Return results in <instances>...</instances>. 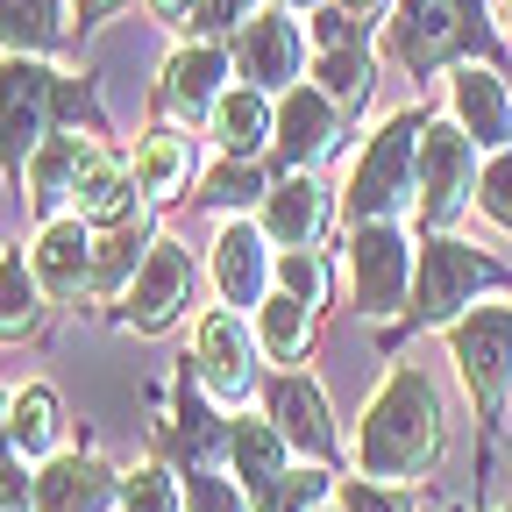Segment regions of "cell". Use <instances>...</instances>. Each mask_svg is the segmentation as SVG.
<instances>
[{"instance_id": "cell-1", "label": "cell", "mask_w": 512, "mask_h": 512, "mask_svg": "<svg viewBox=\"0 0 512 512\" xmlns=\"http://www.w3.org/2000/svg\"><path fill=\"white\" fill-rule=\"evenodd\" d=\"M441 463V399L427 370L399 363L384 377V392L370 399L363 427H356V477L370 484H413Z\"/></svg>"}, {"instance_id": "cell-2", "label": "cell", "mask_w": 512, "mask_h": 512, "mask_svg": "<svg viewBox=\"0 0 512 512\" xmlns=\"http://www.w3.org/2000/svg\"><path fill=\"white\" fill-rule=\"evenodd\" d=\"M491 43V15L484 0H399L392 8V50L406 72H441V64H456L470 50Z\"/></svg>"}, {"instance_id": "cell-3", "label": "cell", "mask_w": 512, "mask_h": 512, "mask_svg": "<svg viewBox=\"0 0 512 512\" xmlns=\"http://www.w3.org/2000/svg\"><path fill=\"white\" fill-rule=\"evenodd\" d=\"M406 207H420V121H413V114L384 121V136L363 150V164H356V178H349V214H356V228L399 221Z\"/></svg>"}, {"instance_id": "cell-4", "label": "cell", "mask_w": 512, "mask_h": 512, "mask_svg": "<svg viewBox=\"0 0 512 512\" xmlns=\"http://www.w3.org/2000/svg\"><path fill=\"white\" fill-rule=\"evenodd\" d=\"M512 278L491 264L484 249L456 242V235H434L420 249V285H413V313L420 328H441V320H456V306H470L477 292H505Z\"/></svg>"}, {"instance_id": "cell-5", "label": "cell", "mask_w": 512, "mask_h": 512, "mask_svg": "<svg viewBox=\"0 0 512 512\" xmlns=\"http://www.w3.org/2000/svg\"><path fill=\"white\" fill-rule=\"evenodd\" d=\"M448 349H456V370L477 399V420L491 427L512 399V306H477L448 328Z\"/></svg>"}, {"instance_id": "cell-6", "label": "cell", "mask_w": 512, "mask_h": 512, "mask_svg": "<svg viewBox=\"0 0 512 512\" xmlns=\"http://www.w3.org/2000/svg\"><path fill=\"white\" fill-rule=\"evenodd\" d=\"M477 143L463 136L456 121H434L420 128V221L427 228H448L463 207H470V192H477Z\"/></svg>"}, {"instance_id": "cell-7", "label": "cell", "mask_w": 512, "mask_h": 512, "mask_svg": "<svg viewBox=\"0 0 512 512\" xmlns=\"http://www.w3.org/2000/svg\"><path fill=\"white\" fill-rule=\"evenodd\" d=\"M50 107H64V86L36 57L0 64V164H22L50 143Z\"/></svg>"}, {"instance_id": "cell-8", "label": "cell", "mask_w": 512, "mask_h": 512, "mask_svg": "<svg viewBox=\"0 0 512 512\" xmlns=\"http://www.w3.org/2000/svg\"><path fill=\"white\" fill-rule=\"evenodd\" d=\"M349 278H356V313H399L413 292V242L399 221H370L349 242Z\"/></svg>"}, {"instance_id": "cell-9", "label": "cell", "mask_w": 512, "mask_h": 512, "mask_svg": "<svg viewBox=\"0 0 512 512\" xmlns=\"http://www.w3.org/2000/svg\"><path fill=\"white\" fill-rule=\"evenodd\" d=\"M192 363H200V384H207L221 406H242L249 399V384H256V342H249V328H242L228 306H214L200 328H192Z\"/></svg>"}, {"instance_id": "cell-10", "label": "cell", "mask_w": 512, "mask_h": 512, "mask_svg": "<svg viewBox=\"0 0 512 512\" xmlns=\"http://www.w3.org/2000/svg\"><path fill=\"white\" fill-rule=\"evenodd\" d=\"M185 306H192V256L178 242H150L136 285H128V328L157 335V328H171Z\"/></svg>"}, {"instance_id": "cell-11", "label": "cell", "mask_w": 512, "mask_h": 512, "mask_svg": "<svg viewBox=\"0 0 512 512\" xmlns=\"http://www.w3.org/2000/svg\"><path fill=\"white\" fill-rule=\"evenodd\" d=\"M299 57H306V36H299L292 15H256V22L235 36V64H242V79H249L256 93H271V86L292 93Z\"/></svg>"}, {"instance_id": "cell-12", "label": "cell", "mask_w": 512, "mask_h": 512, "mask_svg": "<svg viewBox=\"0 0 512 512\" xmlns=\"http://www.w3.org/2000/svg\"><path fill=\"white\" fill-rule=\"evenodd\" d=\"M328 214H335V192L320 185L313 171H292L285 185H271V200H264V235L285 242V256H299V249L320 242Z\"/></svg>"}, {"instance_id": "cell-13", "label": "cell", "mask_w": 512, "mask_h": 512, "mask_svg": "<svg viewBox=\"0 0 512 512\" xmlns=\"http://www.w3.org/2000/svg\"><path fill=\"white\" fill-rule=\"evenodd\" d=\"M271 427L285 434V448H299L313 463L335 456V420H328V399H320L313 377H278L271 384Z\"/></svg>"}, {"instance_id": "cell-14", "label": "cell", "mask_w": 512, "mask_h": 512, "mask_svg": "<svg viewBox=\"0 0 512 512\" xmlns=\"http://www.w3.org/2000/svg\"><path fill=\"white\" fill-rule=\"evenodd\" d=\"M100 171V143L79 136V128H64V136H50L36 157H29V200L36 214H50L57 200H79V185Z\"/></svg>"}, {"instance_id": "cell-15", "label": "cell", "mask_w": 512, "mask_h": 512, "mask_svg": "<svg viewBox=\"0 0 512 512\" xmlns=\"http://www.w3.org/2000/svg\"><path fill=\"white\" fill-rule=\"evenodd\" d=\"M29 271L50 299H79V285H93V228L72 214V221H50L36 235V256H29Z\"/></svg>"}, {"instance_id": "cell-16", "label": "cell", "mask_w": 512, "mask_h": 512, "mask_svg": "<svg viewBox=\"0 0 512 512\" xmlns=\"http://www.w3.org/2000/svg\"><path fill=\"white\" fill-rule=\"evenodd\" d=\"M448 100H456V128L477 150L512 143V100H505V79L491 72V64H463L456 86H448Z\"/></svg>"}, {"instance_id": "cell-17", "label": "cell", "mask_w": 512, "mask_h": 512, "mask_svg": "<svg viewBox=\"0 0 512 512\" xmlns=\"http://www.w3.org/2000/svg\"><path fill=\"white\" fill-rule=\"evenodd\" d=\"M114 498H121V484L107 477V463H93V456H57V463H43L29 512H107Z\"/></svg>"}, {"instance_id": "cell-18", "label": "cell", "mask_w": 512, "mask_h": 512, "mask_svg": "<svg viewBox=\"0 0 512 512\" xmlns=\"http://www.w3.org/2000/svg\"><path fill=\"white\" fill-rule=\"evenodd\" d=\"M335 128H342V114H335L328 93L292 86L285 107H278V157H285L292 171H306L313 157H328V150H335Z\"/></svg>"}, {"instance_id": "cell-19", "label": "cell", "mask_w": 512, "mask_h": 512, "mask_svg": "<svg viewBox=\"0 0 512 512\" xmlns=\"http://www.w3.org/2000/svg\"><path fill=\"white\" fill-rule=\"evenodd\" d=\"M221 72H228V57L214 43H192V50H171L164 64V107L178 121H207L221 107Z\"/></svg>"}, {"instance_id": "cell-20", "label": "cell", "mask_w": 512, "mask_h": 512, "mask_svg": "<svg viewBox=\"0 0 512 512\" xmlns=\"http://www.w3.org/2000/svg\"><path fill=\"white\" fill-rule=\"evenodd\" d=\"M264 278H271L264 228H249V221L221 228V242H214V285H221L228 313H235V306H264Z\"/></svg>"}, {"instance_id": "cell-21", "label": "cell", "mask_w": 512, "mask_h": 512, "mask_svg": "<svg viewBox=\"0 0 512 512\" xmlns=\"http://www.w3.org/2000/svg\"><path fill=\"white\" fill-rule=\"evenodd\" d=\"M313 43H320V79H328V100L342 93H370V57H363V29L349 8H328L313 22Z\"/></svg>"}, {"instance_id": "cell-22", "label": "cell", "mask_w": 512, "mask_h": 512, "mask_svg": "<svg viewBox=\"0 0 512 512\" xmlns=\"http://www.w3.org/2000/svg\"><path fill=\"white\" fill-rule=\"evenodd\" d=\"M228 448H235V470H242V484H249V498L264 505V498H278L285 491V434L271 427V420H242L235 434H228Z\"/></svg>"}, {"instance_id": "cell-23", "label": "cell", "mask_w": 512, "mask_h": 512, "mask_svg": "<svg viewBox=\"0 0 512 512\" xmlns=\"http://www.w3.org/2000/svg\"><path fill=\"white\" fill-rule=\"evenodd\" d=\"M143 242H150V214L143 207H128L121 221H107L93 235V292H121L128 271H136V256H143Z\"/></svg>"}, {"instance_id": "cell-24", "label": "cell", "mask_w": 512, "mask_h": 512, "mask_svg": "<svg viewBox=\"0 0 512 512\" xmlns=\"http://www.w3.org/2000/svg\"><path fill=\"white\" fill-rule=\"evenodd\" d=\"M64 43V0H0V50L36 57Z\"/></svg>"}, {"instance_id": "cell-25", "label": "cell", "mask_w": 512, "mask_h": 512, "mask_svg": "<svg viewBox=\"0 0 512 512\" xmlns=\"http://www.w3.org/2000/svg\"><path fill=\"white\" fill-rule=\"evenodd\" d=\"M313 342V306H299L292 292H271L264 306H256V349H264L271 363H299Z\"/></svg>"}, {"instance_id": "cell-26", "label": "cell", "mask_w": 512, "mask_h": 512, "mask_svg": "<svg viewBox=\"0 0 512 512\" xmlns=\"http://www.w3.org/2000/svg\"><path fill=\"white\" fill-rule=\"evenodd\" d=\"M214 136L228 143V157H256L264 150V136H271V107H264V93L256 86H235V93H221V107H214Z\"/></svg>"}, {"instance_id": "cell-27", "label": "cell", "mask_w": 512, "mask_h": 512, "mask_svg": "<svg viewBox=\"0 0 512 512\" xmlns=\"http://www.w3.org/2000/svg\"><path fill=\"white\" fill-rule=\"evenodd\" d=\"M8 434H15V456L57 463V392H50V384H29V392H15Z\"/></svg>"}, {"instance_id": "cell-28", "label": "cell", "mask_w": 512, "mask_h": 512, "mask_svg": "<svg viewBox=\"0 0 512 512\" xmlns=\"http://www.w3.org/2000/svg\"><path fill=\"white\" fill-rule=\"evenodd\" d=\"M192 178V143L185 136H150L143 150H136V192H150V200H171V192Z\"/></svg>"}, {"instance_id": "cell-29", "label": "cell", "mask_w": 512, "mask_h": 512, "mask_svg": "<svg viewBox=\"0 0 512 512\" xmlns=\"http://www.w3.org/2000/svg\"><path fill=\"white\" fill-rule=\"evenodd\" d=\"M43 313V285L36 271H22V256H0V342H22Z\"/></svg>"}, {"instance_id": "cell-30", "label": "cell", "mask_w": 512, "mask_h": 512, "mask_svg": "<svg viewBox=\"0 0 512 512\" xmlns=\"http://www.w3.org/2000/svg\"><path fill=\"white\" fill-rule=\"evenodd\" d=\"M128 192H136V171H121V164H107V157H100V171L79 185V221H100V228H107V221H121L128 207H136Z\"/></svg>"}, {"instance_id": "cell-31", "label": "cell", "mask_w": 512, "mask_h": 512, "mask_svg": "<svg viewBox=\"0 0 512 512\" xmlns=\"http://www.w3.org/2000/svg\"><path fill=\"white\" fill-rule=\"evenodd\" d=\"M121 512H185V477H171L164 463H143L121 477Z\"/></svg>"}, {"instance_id": "cell-32", "label": "cell", "mask_w": 512, "mask_h": 512, "mask_svg": "<svg viewBox=\"0 0 512 512\" xmlns=\"http://www.w3.org/2000/svg\"><path fill=\"white\" fill-rule=\"evenodd\" d=\"M207 200L214 207H249V200H271V185H264V171H256V164H221L214 178H207Z\"/></svg>"}, {"instance_id": "cell-33", "label": "cell", "mask_w": 512, "mask_h": 512, "mask_svg": "<svg viewBox=\"0 0 512 512\" xmlns=\"http://www.w3.org/2000/svg\"><path fill=\"white\" fill-rule=\"evenodd\" d=\"M328 491H335V477H320V470H292V477H285V491H278V498H264L256 512H320V505H328Z\"/></svg>"}, {"instance_id": "cell-34", "label": "cell", "mask_w": 512, "mask_h": 512, "mask_svg": "<svg viewBox=\"0 0 512 512\" xmlns=\"http://www.w3.org/2000/svg\"><path fill=\"white\" fill-rule=\"evenodd\" d=\"M185 512H249V498L228 477H214V470H192L185 477Z\"/></svg>"}, {"instance_id": "cell-35", "label": "cell", "mask_w": 512, "mask_h": 512, "mask_svg": "<svg viewBox=\"0 0 512 512\" xmlns=\"http://www.w3.org/2000/svg\"><path fill=\"white\" fill-rule=\"evenodd\" d=\"M278 292H292L299 306H320L328 278H320V256H313V249H299V256H278Z\"/></svg>"}, {"instance_id": "cell-36", "label": "cell", "mask_w": 512, "mask_h": 512, "mask_svg": "<svg viewBox=\"0 0 512 512\" xmlns=\"http://www.w3.org/2000/svg\"><path fill=\"white\" fill-rule=\"evenodd\" d=\"M342 512H413L406 484H370V477H349L342 484Z\"/></svg>"}, {"instance_id": "cell-37", "label": "cell", "mask_w": 512, "mask_h": 512, "mask_svg": "<svg viewBox=\"0 0 512 512\" xmlns=\"http://www.w3.org/2000/svg\"><path fill=\"white\" fill-rule=\"evenodd\" d=\"M477 200H484V214H491L498 228H512V150L484 164V178H477Z\"/></svg>"}, {"instance_id": "cell-38", "label": "cell", "mask_w": 512, "mask_h": 512, "mask_svg": "<svg viewBox=\"0 0 512 512\" xmlns=\"http://www.w3.org/2000/svg\"><path fill=\"white\" fill-rule=\"evenodd\" d=\"M256 22V0H200V29L207 36H242Z\"/></svg>"}, {"instance_id": "cell-39", "label": "cell", "mask_w": 512, "mask_h": 512, "mask_svg": "<svg viewBox=\"0 0 512 512\" xmlns=\"http://www.w3.org/2000/svg\"><path fill=\"white\" fill-rule=\"evenodd\" d=\"M150 15L157 22H185V15H200V0H150Z\"/></svg>"}, {"instance_id": "cell-40", "label": "cell", "mask_w": 512, "mask_h": 512, "mask_svg": "<svg viewBox=\"0 0 512 512\" xmlns=\"http://www.w3.org/2000/svg\"><path fill=\"white\" fill-rule=\"evenodd\" d=\"M114 8H121V0H79V22H86V29H93V22H107V15H114Z\"/></svg>"}, {"instance_id": "cell-41", "label": "cell", "mask_w": 512, "mask_h": 512, "mask_svg": "<svg viewBox=\"0 0 512 512\" xmlns=\"http://www.w3.org/2000/svg\"><path fill=\"white\" fill-rule=\"evenodd\" d=\"M8 448H15V434H8V399H0V470H8Z\"/></svg>"}, {"instance_id": "cell-42", "label": "cell", "mask_w": 512, "mask_h": 512, "mask_svg": "<svg viewBox=\"0 0 512 512\" xmlns=\"http://www.w3.org/2000/svg\"><path fill=\"white\" fill-rule=\"evenodd\" d=\"M335 8H349V15H356V8H377V0H335Z\"/></svg>"}, {"instance_id": "cell-43", "label": "cell", "mask_w": 512, "mask_h": 512, "mask_svg": "<svg viewBox=\"0 0 512 512\" xmlns=\"http://www.w3.org/2000/svg\"><path fill=\"white\" fill-rule=\"evenodd\" d=\"M320 512H342V505H320Z\"/></svg>"}]
</instances>
